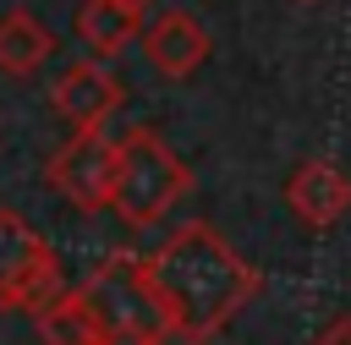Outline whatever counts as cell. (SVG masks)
Instances as JSON below:
<instances>
[{
    "mask_svg": "<svg viewBox=\"0 0 351 345\" xmlns=\"http://www.w3.org/2000/svg\"><path fill=\"white\" fill-rule=\"evenodd\" d=\"M154 296L170 318V334L186 345L214 340L252 296H258V268L203 219H186L176 235H165L148 257H143Z\"/></svg>",
    "mask_w": 351,
    "mask_h": 345,
    "instance_id": "1",
    "label": "cell"
},
{
    "mask_svg": "<svg viewBox=\"0 0 351 345\" xmlns=\"http://www.w3.org/2000/svg\"><path fill=\"white\" fill-rule=\"evenodd\" d=\"M77 290H82L88 318H93V345H165L170 340V318L154 296L143 257L115 252Z\"/></svg>",
    "mask_w": 351,
    "mask_h": 345,
    "instance_id": "2",
    "label": "cell"
},
{
    "mask_svg": "<svg viewBox=\"0 0 351 345\" xmlns=\"http://www.w3.org/2000/svg\"><path fill=\"white\" fill-rule=\"evenodd\" d=\"M192 186V170L181 164V153L154 131V126H132L121 137V175H115V214L126 225H154L165 219Z\"/></svg>",
    "mask_w": 351,
    "mask_h": 345,
    "instance_id": "3",
    "label": "cell"
},
{
    "mask_svg": "<svg viewBox=\"0 0 351 345\" xmlns=\"http://www.w3.org/2000/svg\"><path fill=\"white\" fill-rule=\"evenodd\" d=\"M60 296V257L55 246L11 208H0V307L5 312H38Z\"/></svg>",
    "mask_w": 351,
    "mask_h": 345,
    "instance_id": "4",
    "label": "cell"
},
{
    "mask_svg": "<svg viewBox=\"0 0 351 345\" xmlns=\"http://www.w3.org/2000/svg\"><path fill=\"white\" fill-rule=\"evenodd\" d=\"M44 175H49V186H55L71 208L99 214V208H110V203H115L121 142H115V137H104L99 126H93V131H71V142L49 153Z\"/></svg>",
    "mask_w": 351,
    "mask_h": 345,
    "instance_id": "5",
    "label": "cell"
},
{
    "mask_svg": "<svg viewBox=\"0 0 351 345\" xmlns=\"http://www.w3.org/2000/svg\"><path fill=\"white\" fill-rule=\"evenodd\" d=\"M121 99H126V88H121V82L110 77V66H104V60H93V55H82V60L60 66V71H55V82H49V104H55L77 131L104 126V120L121 110Z\"/></svg>",
    "mask_w": 351,
    "mask_h": 345,
    "instance_id": "6",
    "label": "cell"
},
{
    "mask_svg": "<svg viewBox=\"0 0 351 345\" xmlns=\"http://www.w3.org/2000/svg\"><path fill=\"white\" fill-rule=\"evenodd\" d=\"M285 203L307 230H329L351 208V175L329 159H302L285 181Z\"/></svg>",
    "mask_w": 351,
    "mask_h": 345,
    "instance_id": "7",
    "label": "cell"
},
{
    "mask_svg": "<svg viewBox=\"0 0 351 345\" xmlns=\"http://www.w3.org/2000/svg\"><path fill=\"white\" fill-rule=\"evenodd\" d=\"M208 49H214V38H208V27H203L192 11H159V16L143 27V55H148V66L165 71V77H192V71L208 60Z\"/></svg>",
    "mask_w": 351,
    "mask_h": 345,
    "instance_id": "8",
    "label": "cell"
},
{
    "mask_svg": "<svg viewBox=\"0 0 351 345\" xmlns=\"http://www.w3.org/2000/svg\"><path fill=\"white\" fill-rule=\"evenodd\" d=\"M77 38L93 60H115L132 38H143V11L126 0H82L77 5Z\"/></svg>",
    "mask_w": 351,
    "mask_h": 345,
    "instance_id": "9",
    "label": "cell"
},
{
    "mask_svg": "<svg viewBox=\"0 0 351 345\" xmlns=\"http://www.w3.org/2000/svg\"><path fill=\"white\" fill-rule=\"evenodd\" d=\"M49 55H55V33H49L33 11H5V16H0V71L33 77Z\"/></svg>",
    "mask_w": 351,
    "mask_h": 345,
    "instance_id": "10",
    "label": "cell"
},
{
    "mask_svg": "<svg viewBox=\"0 0 351 345\" xmlns=\"http://www.w3.org/2000/svg\"><path fill=\"white\" fill-rule=\"evenodd\" d=\"M33 323H38L44 345H93V318H88L82 290H60L55 301H44L33 312Z\"/></svg>",
    "mask_w": 351,
    "mask_h": 345,
    "instance_id": "11",
    "label": "cell"
},
{
    "mask_svg": "<svg viewBox=\"0 0 351 345\" xmlns=\"http://www.w3.org/2000/svg\"><path fill=\"white\" fill-rule=\"evenodd\" d=\"M313 345H351V318H335L329 329H318Z\"/></svg>",
    "mask_w": 351,
    "mask_h": 345,
    "instance_id": "12",
    "label": "cell"
},
{
    "mask_svg": "<svg viewBox=\"0 0 351 345\" xmlns=\"http://www.w3.org/2000/svg\"><path fill=\"white\" fill-rule=\"evenodd\" d=\"M126 5H137V11H143V5H148V0H126Z\"/></svg>",
    "mask_w": 351,
    "mask_h": 345,
    "instance_id": "13",
    "label": "cell"
}]
</instances>
